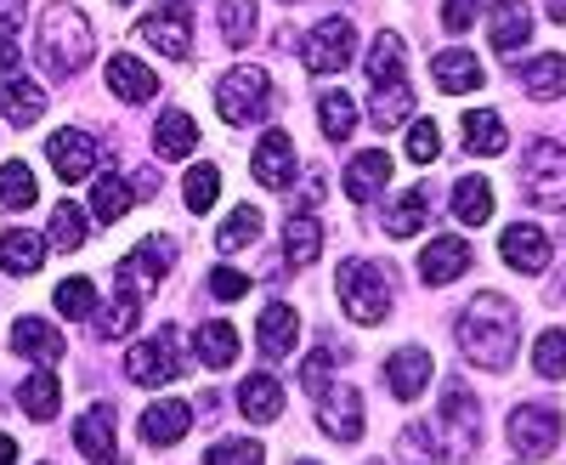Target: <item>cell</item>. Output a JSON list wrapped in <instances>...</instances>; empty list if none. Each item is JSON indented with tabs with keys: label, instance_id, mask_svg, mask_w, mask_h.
Segmentation results:
<instances>
[{
	"label": "cell",
	"instance_id": "6da1fadb",
	"mask_svg": "<svg viewBox=\"0 0 566 465\" xmlns=\"http://www.w3.org/2000/svg\"><path fill=\"white\" fill-rule=\"evenodd\" d=\"M515 347H522V312H515V301L499 290L470 296V307L459 312V352L476 369H488V375H504L515 363Z\"/></svg>",
	"mask_w": 566,
	"mask_h": 465
},
{
	"label": "cell",
	"instance_id": "7a4b0ae2",
	"mask_svg": "<svg viewBox=\"0 0 566 465\" xmlns=\"http://www.w3.org/2000/svg\"><path fill=\"white\" fill-rule=\"evenodd\" d=\"M91 45H97V40H91V23H85L80 7L57 0V7L40 12V23H34V58H40V69L52 74V80L80 74L91 63Z\"/></svg>",
	"mask_w": 566,
	"mask_h": 465
},
{
	"label": "cell",
	"instance_id": "3957f363",
	"mask_svg": "<svg viewBox=\"0 0 566 465\" xmlns=\"http://www.w3.org/2000/svg\"><path fill=\"white\" fill-rule=\"evenodd\" d=\"M335 285H340V307L352 312V323H386L391 312V278L374 267V261H340L335 272Z\"/></svg>",
	"mask_w": 566,
	"mask_h": 465
},
{
	"label": "cell",
	"instance_id": "277c9868",
	"mask_svg": "<svg viewBox=\"0 0 566 465\" xmlns=\"http://www.w3.org/2000/svg\"><path fill=\"white\" fill-rule=\"evenodd\" d=\"M266 97H272V74L255 63H239L216 80V114L227 125H255L266 114Z\"/></svg>",
	"mask_w": 566,
	"mask_h": 465
},
{
	"label": "cell",
	"instance_id": "5b68a950",
	"mask_svg": "<svg viewBox=\"0 0 566 465\" xmlns=\"http://www.w3.org/2000/svg\"><path fill=\"white\" fill-rule=\"evenodd\" d=\"M522 182H527V199L538 210H566V148L538 136L522 159Z\"/></svg>",
	"mask_w": 566,
	"mask_h": 465
},
{
	"label": "cell",
	"instance_id": "8992f818",
	"mask_svg": "<svg viewBox=\"0 0 566 465\" xmlns=\"http://www.w3.org/2000/svg\"><path fill=\"white\" fill-rule=\"evenodd\" d=\"M437 421H442L437 437H442L448 454H476L482 448V409H476V392H470L464 381H448Z\"/></svg>",
	"mask_w": 566,
	"mask_h": 465
},
{
	"label": "cell",
	"instance_id": "52a82bcc",
	"mask_svg": "<svg viewBox=\"0 0 566 465\" xmlns=\"http://www.w3.org/2000/svg\"><path fill=\"white\" fill-rule=\"evenodd\" d=\"M125 375L136 386H170L181 375V335H176V323H165L154 341H136L125 352Z\"/></svg>",
	"mask_w": 566,
	"mask_h": 465
},
{
	"label": "cell",
	"instance_id": "ba28073f",
	"mask_svg": "<svg viewBox=\"0 0 566 465\" xmlns=\"http://www.w3.org/2000/svg\"><path fill=\"white\" fill-rule=\"evenodd\" d=\"M357 58V29H352V18H340V12H328L312 34H306V69L312 74H340L346 63Z\"/></svg>",
	"mask_w": 566,
	"mask_h": 465
},
{
	"label": "cell",
	"instance_id": "9c48e42d",
	"mask_svg": "<svg viewBox=\"0 0 566 465\" xmlns=\"http://www.w3.org/2000/svg\"><path fill=\"white\" fill-rule=\"evenodd\" d=\"M187 18H193L187 0H154V12L136 23V34L148 40L159 58H187L193 52V29H187Z\"/></svg>",
	"mask_w": 566,
	"mask_h": 465
},
{
	"label": "cell",
	"instance_id": "30bf717a",
	"mask_svg": "<svg viewBox=\"0 0 566 465\" xmlns=\"http://www.w3.org/2000/svg\"><path fill=\"white\" fill-rule=\"evenodd\" d=\"M555 443H560V414L549 403H522L510 414V448L522 459H544L555 454Z\"/></svg>",
	"mask_w": 566,
	"mask_h": 465
},
{
	"label": "cell",
	"instance_id": "8fae6325",
	"mask_svg": "<svg viewBox=\"0 0 566 465\" xmlns=\"http://www.w3.org/2000/svg\"><path fill=\"white\" fill-rule=\"evenodd\" d=\"M176 267V245L165 239V232H154V239H142L125 261H119V290H130V296H148L159 278Z\"/></svg>",
	"mask_w": 566,
	"mask_h": 465
},
{
	"label": "cell",
	"instance_id": "7c38bea8",
	"mask_svg": "<svg viewBox=\"0 0 566 465\" xmlns=\"http://www.w3.org/2000/svg\"><path fill=\"white\" fill-rule=\"evenodd\" d=\"M317 426H323V437H335V443H357L363 437V392L352 381H335L317 397Z\"/></svg>",
	"mask_w": 566,
	"mask_h": 465
},
{
	"label": "cell",
	"instance_id": "4fadbf2b",
	"mask_svg": "<svg viewBox=\"0 0 566 465\" xmlns=\"http://www.w3.org/2000/svg\"><path fill=\"white\" fill-rule=\"evenodd\" d=\"M45 154H52V165H57V176L63 182H85L91 170H97V143H91L85 131H74V125H63V131H52V143H45Z\"/></svg>",
	"mask_w": 566,
	"mask_h": 465
},
{
	"label": "cell",
	"instance_id": "5bb4252c",
	"mask_svg": "<svg viewBox=\"0 0 566 465\" xmlns=\"http://www.w3.org/2000/svg\"><path fill=\"white\" fill-rule=\"evenodd\" d=\"M250 170H255L261 188L283 194V188L295 182V143H290L283 131H266V136H261V148H255V159H250Z\"/></svg>",
	"mask_w": 566,
	"mask_h": 465
},
{
	"label": "cell",
	"instance_id": "9a60e30c",
	"mask_svg": "<svg viewBox=\"0 0 566 465\" xmlns=\"http://www.w3.org/2000/svg\"><path fill=\"white\" fill-rule=\"evenodd\" d=\"M499 256H504L515 272H544V267H549V232L533 227V221H515V227H504Z\"/></svg>",
	"mask_w": 566,
	"mask_h": 465
},
{
	"label": "cell",
	"instance_id": "2e32d148",
	"mask_svg": "<svg viewBox=\"0 0 566 465\" xmlns=\"http://www.w3.org/2000/svg\"><path fill=\"white\" fill-rule=\"evenodd\" d=\"M386 386H391L397 403H413L424 386H431V352H424V347L391 352V358H386Z\"/></svg>",
	"mask_w": 566,
	"mask_h": 465
},
{
	"label": "cell",
	"instance_id": "e0dca14e",
	"mask_svg": "<svg viewBox=\"0 0 566 465\" xmlns=\"http://www.w3.org/2000/svg\"><path fill=\"white\" fill-rule=\"evenodd\" d=\"M470 267V245L453 239V232H442V239H431L419 250V278L424 285H453V278H464Z\"/></svg>",
	"mask_w": 566,
	"mask_h": 465
},
{
	"label": "cell",
	"instance_id": "ac0fdd59",
	"mask_svg": "<svg viewBox=\"0 0 566 465\" xmlns=\"http://www.w3.org/2000/svg\"><path fill=\"white\" fill-rule=\"evenodd\" d=\"M187 432H193V409H187L181 397L148 403V414H142V443H154V448H170V443H181Z\"/></svg>",
	"mask_w": 566,
	"mask_h": 465
},
{
	"label": "cell",
	"instance_id": "d6986e66",
	"mask_svg": "<svg viewBox=\"0 0 566 465\" xmlns=\"http://www.w3.org/2000/svg\"><path fill=\"white\" fill-rule=\"evenodd\" d=\"M488 40H493V52H515V45H527L533 40V7H527V0H493Z\"/></svg>",
	"mask_w": 566,
	"mask_h": 465
},
{
	"label": "cell",
	"instance_id": "ffe728a7",
	"mask_svg": "<svg viewBox=\"0 0 566 465\" xmlns=\"http://www.w3.org/2000/svg\"><path fill=\"white\" fill-rule=\"evenodd\" d=\"M74 443H80V454H85L91 465H119V454H114V409H108V403L85 409L80 426H74Z\"/></svg>",
	"mask_w": 566,
	"mask_h": 465
},
{
	"label": "cell",
	"instance_id": "44dd1931",
	"mask_svg": "<svg viewBox=\"0 0 566 465\" xmlns=\"http://www.w3.org/2000/svg\"><path fill=\"white\" fill-rule=\"evenodd\" d=\"M108 91L114 97H125V103H148V97H159V74L142 63V58H108Z\"/></svg>",
	"mask_w": 566,
	"mask_h": 465
},
{
	"label": "cell",
	"instance_id": "7402d4cb",
	"mask_svg": "<svg viewBox=\"0 0 566 465\" xmlns=\"http://www.w3.org/2000/svg\"><path fill=\"white\" fill-rule=\"evenodd\" d=\"M391 182V154L386 148H363V154H352V165H346V194L357 199V205H368L374 194H380Z\"/></svg>",
	"mask_w": 566,
	"mask_h": 465
},
{
	"label": "cell",
	"instance_id": "603a6c76",
	"mask_svg": "<svg viewBox=\"0 0 566 465\" xmlns=\"http://www.w3.org/2000/svg\"><path fill=\"white\" fill-rule=\"evenodd\" d=\"M40 267H45V245H40V232H29V227L0 232V272H12V278H34Z\"/></svg>",
	"mask_w": 566,
	"mask_h": 465
},
{
	"label": "cell",
	"instance_id": "cb8c5ba5",
	"mask_svg": "<svg viewBox=\"0 0 566 465\" xmlns=\"http://www.w3.org/2000/svg\"><path fill=\"white\" fill-rule=\"evenodd\" d=\"M402 69H408V45H402V34H397V29H380V34H374V45H368L363 74H368L374 85H397Z\"/></svg>",
	"mask_w": 566,
	"mask_h": 465
},
{
	"label": "cell",
	"instance_id": "d4e9b609",
	"mask_svg": "<svg viewBox=\"0 0 566 465\" xmlns=\"http://www.w3.org/2000/svg\"><path fill=\"white\" fill-rule=\"evenodd\" d=\"M255 341H261V358H290L295 352V341H301V318H295V307H266L261 312V330H255Z\"/></svg>",
	"mask_w": 566,
	"mask_h": 465
},
{
	"label": "cell",
	"instance_id": "484cf974",
	"mask_svg": "<svg viewBox=\"0 0 566 465\" xmlns=\"http://www.w3.org/2000/svg\"><path fill=\"white\" fill-rule=\"evenodd\" d=\"M12 352L18 358H34V363H57L63 358V335L45 318H18L12 323Z\"/></svg>",
	"mask_w": 566,
	"mask_h": 465
},
{
	"label": "cell",
	"instance_id": "4316f807",
	"mask_svg": "<svg viewBox=\"0 0 566 465\" xmlns=\"http://www.w3.org/2000/svg\"><path fill=\"white\" fill-rule=\"evenodd\" d=\"M459 131H464V154L493 159V154H504V148H510L504 120H499V114H488V108H470V114L459 120Z\"/></svg>",
	"mask_w": 566,
	"mask_h": 465
},
{
	"label": "cell",
	"instance_id": "83f0119b",
	"mask_svg": "<svg viewBox=\"0 0 566 465\" xmlns=\"http://www.w3.org/2000/svg\"><path fill=\"white\" fill-rule=\"evenodd\" d=\"M154 148H159V159H187V154L199 148V125L187 120L181 108H165L154 120Z\"/></svg>",
	"mask_w": 566,
	"mask_h": 465
},
{
	"label": "cell",
	"instance_id": "f1b7e54d",
	"mask_svg": "<svg viewBox=\"0 0 566 465\" xmlns=\"http://www.w3.org/2000/svg\"><path fill=\"white\" fill-rule=\"evenodd\" d=\"M437 85L448 91V97H464V91H476L482 85V58L476 52H464V45H453V52L437 58Z\"/></svg>",
	"mask_w": 566,
	"mask_h": 465
},
{
	"label": "cell",
	"instance_id": "f546056e",
	"mask_svg": "<svg viewBox=\"0 0 566 465\" xmlns=\"http://www.w3.org/2000/svg\"><path fill=\"white\" fill-rule=\"evenodd\" d=\"M397 465H448V448H442L437 426L408 421V426L397 432Z\"/></svg>",
	"mask_w": 566,
	"mask_h": 465
},
{
	"label": "cell",
	"instance_id": "4dcf8cb0",
	"mask_svg": "<svg viewBox=\"0 0 566 465\" xmlns=\"http://www.w3.org/2000/svg\"><path fill=\"white\" fill-rule=\"evenodd\" d=\"M193 352H199L205 369H232L239 363V330L221 323V318H210L205 330H193Z\"/></svg>",
	"mask_w": 566,
	"mask_h": 465
},
{
	"label": "cell",
	"instance_id": "1f68e13d",
	"mask_svg": "<svg viewBox=\"0 0 566 465\" xmlns=\"http://www.w3.org/2000/svg\"><path fill=\"white\" fill-rule=\"evenodd\" d=\"M239 409H244V421L272 426L277 414H283V386H277V375H250V381L239 386Z\"/></svg>",
	"mask_w": 566,
	"mask_h": 465
},
{
	"label": "cell",
	"instance_id": "d6a6232c",
	"mask_svg": "<svg viewBox=\"0 0 566 465\" xmlns=\"http://www.w3.org/2000/svg\"><path fill=\"white\" fill-rule=\"evenodd\" d=\"M283 256H290V267H312L323 256L317 216H290V221H283Z\"/></svg>",
	"mask_w": 566,
	"mask_h": 465
},
{
	"label": "cell",
	"instance_id": "836d02e7",
	"mask_svg": "<svg viewBox=\"0 0 566 465\" xmlns=\"http://www.w3.org/2000/svg\"><path fill=\"white\" fill-rule=\"evenodd\" d=\"M453 216H459L464 227L493 221V182H488V176H464L459 188H453Z\"/></svg>",
	"mask_w": 566,
	"mask_h": 465
},
{
	"label": "cell",
	"instance_id": "e575fe53",
	"mask_svg": "<svg viewBox=\"0 0 566 465\" xmlns=\"http://www.w3.org/2000/svg\"><path fill=\"white\" fill-rule=\"evenodd\" d=\"M18 403H23V414H29V421H57V403H63V392H57V375H45V369H34V375L18 386Z\"/></svg>",
	"mask_w": 566,
	"mask_h": 465
},
{
	"label": "cell",
	"instance_id": "d590c367",
	"mask_svg": "<svg viewBox=\"0 0 566 465\" xmlns=\"http://www.w3.org/2000/svg\"><path fill=\"white\" fill-rule=\"evenodd\" d=\"M317 125L328 143H352V125H357V103L346 97V91H323L317 97Z\"/></svg>",
	"mask_w": 566,
	"mask_h": 465
},
{
	"label": "cell",
	"instance_id": "8d00e7d4",
	"mask_svg": "<svg viewBox=\"0 0 566 465\" xmlns=\"http://www.w3.org/2000/svg\"><path fill=\"white\" fill-rule=\"evenodd\" d=\"M424 216H431V199H424V188H408V194L391 199V210H386V232H391V239H413V232L424 227Z\"/></svg>",
	"mask_w": 566,
	"mask_h": 465
},
{
	"label": "cell",
	"instance_id": "74e56055",
	"mask_svg": "<svg viewBox=\"0 0 566 465\" xmlns=\"http://www.w3.org/2000/svg\"><path fill=\"white\" fill-rule=\"evenodd\" d=\"M0 103H7V120L12 125H34L45 114V91L34 80H7V85H0Z\"/></svg>",
	"mask_w": 566,
	"mask_h": 465
},
{
	"label": "cell",
	"instance_id": "f35d334b",
	"mask_svg": "<svg viewBox=\"0 0 566 465\" xmlns=\"http://www.w3.org/2000/svg\"><path fill=\"white\" fill-rule=\"evenodd\" d=\"M560 91H566V58H560V52L533 58V69H527V97H533V103H549V97H560Z\"/></svg>",
	"mask_w": 566,
	"mask_h": 465
},
{
	"label": "cell",
	"instance_id": "ab89813d",
	"mask_svg": "<svg viewBox=\"0 0 566 465\" xmlns=\"http://www.w3.org/2000/svg\"><path fill=\"white\" fill-rule=\"evenodd\" d=\"M34 199H40L34 170H29L23 159H7V165H0V205H7V210H23V205H34Z\"/></svg>",
	"mask_w": 566,
	"mask_h": 465
},
{
	"label": "cell",
	"instance_id": "60d3db41",
	"mask_svg": "<svg viewBox=\"0 0 566 465\" xmlns=\"http://www.w3.org/2000/svg\"><path fill=\"white\" fill-rule=\"evenodd\" d=\"M374 125L380 131H391L397 120H408L413 114V91H408V80H397V85H374Z\"/></svg>",
	"mask_w": 566,
	"mask_h": 465
},
{
	"label": "cell",
	"instance_id": "b9f144b4",
	"mask_svg": "<svg viewBox=\"0 0 566 465\" xmlns=\"http://www.w3.org/2000/svg\"><path fill=\"white\" fill-rule=\"evenodd\" d=\"M125 210H130L125 176H114V170H108V176H97V188H91V216H97V221L108 227V221H119Z\"/></svg>",
	"mask_w": 566,
	"mask_h": 465
},
{
	"label": "cell",
	"instance_id": "7bdbcfd3",
	"mask_svg": "<svg viewBox=\"0 0 566 465\" xmlns=\"http://www.w3.org/2000/svg\"><path fill=\"white\" fill-rule=\"evenodd\" d=\"M255 239H261V210H255V205H239V210L221 221V232H216L221 250H244V245H255Z\"/></svg>",
	"mask_w": 566,
	"mask_h": 465
},
{
	"label": "cell",
	"instance_id": "ee69618b",
	"mask_svg": "<svg viewBox=\"0 0 566 465\" xmlns=\"http://www.w3.org/2000/svg\"><path fill=\"white\" fill-rule=\"evenodd\" d=\"M216 194H221V170L216 165H193V170H187L181 199H187V210H193V216H205L216 205Z\"/></svg>",
	"mask_w": 566,
	"mask_h": 465
},
{
	"label": "cell",
	"instance_id": "f6af8a7d",
	"mask_svg": "<svg viewBox=\"0 0 566 465\" xmlns=\"http://www.w3.org/2000/svg\"><path fill=\"white\" fill-rule=\"evenodd\" d=\"M52 245H57V250L91 245V216H80V205H57V210H52Z\"/></svg>",
	"mask_w": 566,
	"mask_h": 465
},
{
	"label": "cell",
	"instance_id": "bcb514c9",
	"mask_svg": "<svg viewBox=\"0 0 566 465\" xmlns=\"http://www.w3.org/2000/svg\"><path fill=\"white\" fill-rule=\"evenodd\" d=\"M533 375H544V381L566 375V330H544L533 341Z\"/></svg>",
	"mask_w": 566,
	"mask_h": 465
},
{
	"label": "cell",
	"instance_id": "7dc6e473",
	"mask_svg": "<svg viewBox=\"0 0 566 465\" xmlns=\"http://www.w3.org/2000/svg\"><path fill=\"white\" fill-rule=\"evenodd\" d=\"M221 34H227V45H250L255 40V0H221Z\"/></svg>",
	"mask_w": 566,
	"mask_h": 465
},
{
	"label": "cell",
	"instance_id": "c3c4849f",
	"mask_svg": "<svg viewBox=\"0 0 566 465\" xmlns=\"http://www.w3.org/2000/svg\"><path fill=\"white\" fill-rule=\"evenodd\" d=\"M136 307H142V296H130V290H119L103 312H97V330L108 335V341H119L125 330H136Z\"/></svg>",
	"mask_w": 566,
	"mask_h": 465
},
{
	"label": "cell",
	"instance_id": "681fc988",
	"mask_svg": "<svg viewBox=\"0 0 566 465\" xmlns=\"http://www.w3.org/2000/svg\"><path fill=\"white\" fill-rule=\"evenodd\" d=\"M57 312L63 318H91L97 312V285H91V278H63L57 285Z\"/></svg>",
	"mask_w": 566,
	"mask_h": 465
},
{
	"label": "cell",
	"instance_id": "f907efd6",
	"mask_svg": "<svg viewBox=\"0 0 566 465\" xmlns=\"http://www.w3.org/2000/svg\"><path fill=\"white\" fill-rule=\"evenodd\" d=\"M205 465H261V443H250V437H227V443H210Z\"/></svg>",
	"mask_w": 566,
	"mask_h": 465
},
{
	"label": "cell",
	"instance_id": "816d5d0a",
	"mask_svg": "<svg viewBox=\"0 0 566 465\" xmlns=\"http://www.w3.org/2000/svg\"><path fill=\"white\" fill-rule=\"evenodd\" d=\"M442 154V131H437V120H413V131H408V159L413 165H431Z\"/></svg>",
	"mask_w": 566,
	"mask_h": 465
},
{
	"label": "cell",
	"instance_id": "f5cc1de1",
	"mask_svg": "<svg viewBox=\"0 0 566 465\" xmlns=\"http://www.w3.org/2000/svg\"><path fill=\"white\" fill-rule=\"evenodd\" d=\"M476 12H482V0H442V29L464 34L470 23H476Z\"/></svg>",
	"mask_w": 566,
	"mask_h": 465
},
{
	"label": "cell",
	"instance_id": "db71d44e",
	"mask_svg": "<svg viewBox=\"0 0 566 465\" xmlns=\"http://www.w3.org/2000/svg\"><path fill=\"white\" fill-rule=\"evenodd\" d=\"M244 290H250V278H244L239 267H216V272H210V296H221V301H239Z\"/></svg>",
	"mask_w": 566,
	"mask_h": 465
},
{
	"label": "cell",
	"instance_id": "11a10c76",
	"mask_svg": "<svg viewBox=\"0 0 566 465\" xmlns=\"http://www.w3.org/2000/svg\"><path fill=\"white\" fill-rule=\"evenodd\" d=\"M301 386H306V392H317V397H323L328 386H335V381H328V352H312V358H306V369H301Z\"/></svg>",
	"mask_w": 566,
	"mask_h": 465
},
{
	"label": "cell",
	"instance_id": "9f6ffc18",
	"mask_svg": "<svg viewBox=\"0 0 566 465\" xmlns=\"http://www.w3.org/2000/svg\"><path fill=\"white\" fill-rule=\"evenodd\" d=\"M18 29H23V7L18 0H0V45H12Z\"/></svg>",
	"mask_w": 566,
	"mask_h": 465
},
{
	"label": "cell",
	"instance_id": "6f0895ef",
	"mask_svg": "<svg viewBox=\"0 0 566 465\" xmlns=\"http://www.w3.org/2000/svg\"><path fill=\"white\" fill-rule=\"evenodd\" d=\"M12 459H18V443H12V437H0V465H12Z\"/></svg>",
	"mask_w": 566,
	"mask_h": 465
},
{
	"label": "cell",
	"instance_id": "680465c9",
	"mask_svg": "<svg viewBox=\"0 0 566 465\" xmlns=\"http://www.w3.org/2000/svg\"><path fill=\"white\" fill-rule=\"evenodd\" d=\"M544 12H549L555 23H566V0H544Z\"/></svg>",
	"mask_w": 566,
	"mask_h": 465
},
{
	"label": "cell",
	"instance_id": "91938a15",
	"mask_svg": "<svg viewBox=\"0 0 566 465\" xmlns=\"http://www.w3.org/2000/svg\"><path fill=\"white\" fill-rule=\"evenodd\" d=\"M368 465H386V459H368Z\"/></svg>",
	"mask_w": 566,
	"mask_h": 465
},
{
	"label": "cell",
	"instance_id": "94428289",
	"mask_svg": "<svg viewBox=\"0 0 566 465\" xmlns=\"http://www.w3.org/2000/svg\"><path fill=\"white\" fill-rule=\"evenodd\" d=\"M301 465H317V459H301Z\"/></svg>",
	"mask_w": 566,
	"mask_h": 465
},
{
	"label": "cell",
	"instance_id": "6125c7cd",
	"mask_svg": "<svg viewBox=\"0 0 566 465\" xmlns=\"http://www.w3.org/2000/svg\"><path fill=\"white\" fill-rule=\"evenodd\" d=\"M119 7H130V0H119Z\"/></svg>",
	"mask_w": 566,
	"mask_h": 465
}]
</instances>
